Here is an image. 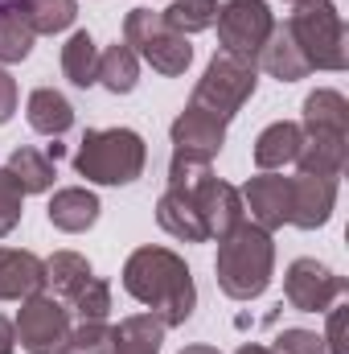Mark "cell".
Instances as JSON below:
<instances>
[{"mask_svg":"<svg viewBox=\"0 0 349 354\" xmlns=\"http://www.w3.org/2000/svg\"><path fill=\"white\" fill-rule=\"evenodd\" d=\"M181 354H218V351H214V346H185Z\"/></svg>","mask_w":349,"mask_h":354,"instance_id":"obj_37","label":"cell"},{"mask_svg":"<svg viewBox=\"0 0 349 354\" xmlns=\"http://www.w3.org/2000/svg\"><path fill=\"white\" fill-rule=\"evenodd\" d=\"M283 292H288V305L300 309V313H325L337 297H346V280L337 272H329L317 260H296L283 276Z\"/></svg>","mask_w":349,"mask_h":354,"instance_id":"obj_9","label":"cell"},{"mask_svg":"<svg viewBox=\"0 0 349 354\" xmlns=\"http://www.w3.org/2000/svg\"><path fill=\"white\" fill-rule=\"evenodd\" d=\"M12 346H17V330L8 317H0V354H12Z\"/></svg>","mask_w":349,"mask_h":354,"instance_id":"obj_35","label":"cell"},{"mask_svg":"<svg viewBox=\"0 0 349 354\" xmlns=\"http://www.w3.org/2000/svg\"><path fill=\"white\" fill-rule=\"evenodd\" d=\"M70 354H111L107 322H83L79 330H70Z\"/></svg>","mask_w":349,"mask_h":354,"instance_id":"obj_30","label":"cell"},{"mask_svg":"<svg viewBox=\"0 0 349 354\" xmlns=\"http://www.w3.org/2000/svg\"><path fill=\"white\" fill-rule=\"evenodd\" d=\"M243 202H247L255 227H263V231H275V227L292 223V177H271V174L251 177L247 189H243Z\"/></svg>","mask_w":349,"mask_h":354,"instance_id":"obj_11","label":"cell"},{"mask_svg":"<svg viewBox=\"0 0 349 354\" xmlns=\"http://www.w3.org/2000/svg\"><path fill=\"white\" fill-rule=\"evenodd\" d=\"M346 140L349 132H321V128H304V145H300V174L312 177H341L346 169Z\"/></svg>","mask_w":349,"mask_h":354,"instance_id":"obj_15","label":"cell"},{"mask_svg":"<svg viewBox=\"0 0 349 354\" xmlns=\"http://www.w3.org/2000/svg\"><path fill=\"white\" fill-rule=\"evenodd\" d=\"M33 29L17 0H0V62H21L33 50Z\"/></svg>","mask_w":349,"mask_h":354,"instance_id":"obj_22","label":"cell"},{"mask_svg":"<svg viewBox=\"0 0 349 354\" xmlns=\"http://www.w3.org/2000/svg\"><path fill=\"white\" fill-rule=\"evenodd\" d=\"M46 288V264L33 252L0 248V301H29Z\"/></svg>","mask_w":349,"mask_h":354,"instance_id":"obj_14","label":"cell"},{"mask_svg":"<svg viewBox=\"0 0 349 354\" xmlns=\"http://www.w3.org/2000/svg\"><path fill=\"white\" fill-rule=\"evenodd\" d=\"M255 62H259L267 75H275L279 83H296V79L308 75V62H304V54L296 50V41H292L288 29H271V37L263 41V50H259Z\"/></svg>","mask_w":349,"mask_h":354,"instance_id":"obj_19","label":"cell"},{"mask_svg":"<svg viewBox=\"0 0 349 354\" xmlns=\"http://www.w3.org/2000/svg\"><path fill=\"white\" fill-rule=\"evenodd\" d=\"M94 218H99V198L90 189L70 185V189H58L50 198V223L66 235H79V231L94 227Z\"/></svg>","mask_w":349,"mask_h":354,"instance_id":"obj_18","label":"cell"},{"mask_svg":"<svg viewBox=\"0 0 349 354\" xmlns=\"http://www.w3.org/2000/svg\"><path fill=\"white\" fill-rule=\"evenodd\" d=\"M74 124V107L66 95H58L54 87H37L29 95V128L41 136H62Z\"/></svg>","mask_w":349,"mask_h":354,"instance_id":"obj_20","label":"cell"},{"mask_svg":"<svg viewBox=\"0 0 349 354\" xmlns=\"http://www.w3.org/2000/svg\"><path fill=\"white\" fill-rule=\"evenodd\" d=\"M288 4H296V8H300V4H312V0H288Z\"/></svg>","mask_w":349,"mask_h":354,"instance_id":"obj_38","label":"cell"},{"mask_svg":"<svg viewBox=\"0 0 349 354\" xmlns=\"http://www.w3.org/2000/svg\"><path fill=\"white\" fill-rule=\"evenodd\" d=\"M17 342L29 354H66L70 351V313L54 297H29L17 313Z\"/></svg>","mask_w":349,"mask_h":354,"instance_id":"obj_8","label":"cell"},{"mask_svg":"<svg viewBox=\"0 0 349 354\" xmlns=\"http://www.w3.org/2000/svg\"><path fill=\"white\" fill-rule=\"evenodd\" d=\"M12 111H17V83L8 71H0V124H8Z\"/></svg>","mask_w":349,"mask_h":354,"instance_id":"obj_33","label":"cell"},{"mask_svg":"<svg viewBox=\"0 0 349 354\" xmlns=\"http://www.w3.org/2000/svg\"><path fill=\"white\" fill-rule=\"evenodd\" d=\"M218 41H222V54L239 58V62H255L263 50V41L271 37L275 21H271V8L263 0H230L218 8Z\"/></svg>","mask_w":349,"mask_h":354,"instance_id":"obj_7","label":"cell"},{"mask_svg":"<svg viewBox=\"0 0 349 354\" xmlns=\"http://www.w3.org/2000/svg\"><path fill=\"white\" fill-rule=\"evenodd\" d=\"M341 334H346V309H329V351L333 354H346V342H341Z\"/></svg>","mask_w":349,"mask_h":354,"instance_id":"obj_34","label":"cell"},{"mask_svg":"<svg viewBox=\"0 0 349 354\" xmlns=\"http://www.w3.org/2000/svg\"><path fill=\"white\" fill-rule=\"evenodd\" d=\"M300 128H321V132H349V103L341 91H312L304 99V124Z\"/></svg>","mask_w":349,"mask_h":354,"instance_id":"obj_24","label":"cell"},{"mask_svg":"<svg viewBox=\"0 0 349 354\" xmlns=\"http://www.w3.org/2000/svg\"><path fill=\"white\" fill-rule=\"evenodd\" d=\"M123 41L132 46L136 58H144L157 75H169V79L185 75L189 62H193L189 37L173 33V29L161 21V12H148V8H132V12H128V21H123Z\"/></svg>","mask_w":349,"mask_h":354,"instance_id":"obj_5","label":"cell"},{"mask_svg":"<svg viewBox=\"0 0 349 354\" xmlns=\"http://www.w3.org/2000/svg\"><path fill=\"white\" fill-rule=\"evenodd\" d=\"M4 177L21 189V194H41V189H50L54 185V161L46 157V153H37V149H17L12 157H8V165H4Z\"/></svg>","mask_w":349,"mask_h":354,"instance_id":"obj_21","label":"cell"},{"mask_svg":"<svg viewBox=\"0 0 349 354\" xmlns=\"http://www.w3.org/2000/svg\"><path fill=\"white\" fill-rule=\"evenodd\" d=\"M90 280H94L90 264L83 256H74V252H58V256L46 264V284H50L58 297H66V301H74Z\"/></svg>","mask_w":349,"mask_h":354,"instance_id":"obj_25","label":"cell"},{"mask_svg":"<svg viewBox=\"0 0 349 354\" xmlns=\"http://www.w3.org/2000/svg\"><path fill=\"white\" fill-rule=\"evenodd\" d=\"M70 305H74V313H79L83 322H103V317L111 313V288H107V280H99V276H94L87 288L70 301Z\"/></svg>","mask_w":349,"mask_h":354,"instance_id":"obj_29","label":"cell"},{"mask_svg":"<svg viewBox=\"0 0 349 354\" xmlns=\"http://www.w3.org/2000/svg\"><path fill=\"white\" fill-rule=\"evenodd\" d=\"M62 75L74 87H94L99 83V46L87 29H79L66 46H62Z\"/></svg>","mask_w":349,"mask_h":354,"instance_id":"obj_23","label":"cell"},{"mask_svg":"<svg viewBox=\"0 0 349 354\" xmlns=\"http://www.w3.org/2000/svg\"><path fill=\"white\" fill-rule=\"evenodd\" d=\"M21 198H25V194H21V189L4 177V169H0V239L21 223Z\"/></svg>","mask_w":349,"mask_h":354,"instance_id":"obj_32","label":"cell"},{"mask_svg":"<svg viewBox=\"0 0 349 354\" xmlns=\"http://www.w3.org/2000/svg\"><path fill=\"white\" fill-rule=\"evenodd\" d=\"M33 33H58L74 21V0H17Z\"/></svg>","mask_w":349,"mask_h":354,"instance_id":"obj_28","label":"cell"},{"mask_svg":"<svg viewBox=\"0 0 349 354\" xmlns=\"http://www.w3.org/2000/svg\"><path fill=\"white\" fill-rule=\"evenodd\" d=\"M235 354H275V351H267V346H239Z\"/></svg>","mask_w":349,"mask_h":354,"instance_id":"obj_36","label":"cell"},{"mask_svg":"<svg viewBox=\"0 0 349 354\" xmlns=\"http://www.w3.org/2000/svg\"><path fill=\"white\" fill-rule=\"evenodd\" d=\"M275 354H325V338L312 330H283L275 338Z\"/></svg>","mask_w":349,"mask_h":354,"instance_id":"obj_31","label":"cell"},{"mask_svg":"<svg viewBox=\"0 0 349 354\" xmlns=\"http://www.w3.org/2000/svg\"><path fill=\"white\" fill-rule=\"evenodd\" d=\"M271 264H275V248H271V231H263L255 223H239L230 235L218 239V284L226 297L235 301H255L271 284Z\"/></svg>","mask_w":349,"mask_h":354,"instance_id":"obj_2","label":"cell"},{"mask_svg":"<svg viewBox=\"0 0 349 354\" xmlns=\"http://www.w3.org/2000/svg\"><path fill=\"white\" fill-rule=\"evenodd\" d=\"M222 140H226V124L214 120L210 111L185 107L173 120V149H177V157H185V161H206L210 165V157H218Z\"/></svg>","mask_w":349,"mask_h":354,"instance_id":"obj_10","label":"cell"},{"mask_svg":"<svg viewBox=\"0 0 349 354\" xmlns=\"http://www.w3.org/2000/svg\"><path fill=\"white\" fill-rule=\"evenodd\" d=\"M144 161H148V149L132 128H99L83 136L74 169L99 185H128L144 174Z\"/></svg>","mask_w":349,"mask_h":354,"instance_id":"obj_3","label":"cell"},{"mask_svg":"<svg viewBox=\"0 0 349 354\" xmlns=\"http://www.w3.org/2000/svg\"><path fill=\"white\" fill-rule=\"evenodd\" d=\"M300 145H304V128L292 124V120H279V124H271V128L259 132V140H255V165H259L263 174L296 165Z\"/></svg>","mask_w":349,"mask_h":354,"instance_id":"obj_16","label":"cell"},{"mask_svg":"<svg viewBox=\"0 0 349 354\" xmlns=\"http://www.w3.org/2000/svg\"><path fill=\"white\" fill-rule=\"evenodd\" d=\"M165 330H169V326H165L157 313L123 317L119 330H111V354H161Z\"/></svg>","mask_w":349,"mask_h":354,"instance_id":"obj_17","label":"cell"},{"mask_svg":"<svg viewBox=\"0 0 349 354\" xmlns=\"http://www.w3.org/2000/svg\"><path fill=\"white\" fill-rule=\"evenodd\" d=\"M255 62H239V58H230V54H218L210 66H206V75H201V83L193 87V103L189 107H197V111H210L214 120H230L251 95H255Z\"/></svg>","mask_w":349,"mask_h":354,"instance_id":"obj_6","label":"cell"},{"mask_svg":"<svg viewBox=\"0 0 349 354\" xmlns=\"http://www.w3.org/2000/svg\"><path fill=\"white\" fill-rule=\"evenodd\" d=\"M123 288L148 305V313H157L165 326H185L193 305H197V288L185 260L169 248H140L128 256L123 264Z\"/></svg>","mask_w":349,"mask_h":354,"instance_id":"obj_1","label":"cell"},{"mask_svg":"<svg viewBox=\"0 0 349 354\" xmlns=\"http://www.w3.org/2000/svg\"><path fill=\"white\" fill-rule=\"evenodd\" d=\"M140 79V62L132 54V46H111L107 54H99V83L115 95H128Z\"/></svg>","mask_w":349,"mask_h":354,"instance_id":"obj_26","label":"cell"},{"mask_svg":"<svg viewBox=\"0 0 349 354\" xmlns=\"http://www.w3.org/2000/svg\"><path fill=\"white\" fill-rule=\"evenodd\" d=\"M296 41V50L304 54L308 71H346L349 50H346V21L329 0H312L300 4L292 12V21L283 25Z\"/></svg>","mask_w":349,"mask_h":354,"instance_id":"obj_4","label":"cell"},{"mask_svg":"<svg viewBox=\"0 0 349 354\" xmlns=\"http://www.w3.org/2000/svg\"><path fill=\"white\" fill-rule=\"evenodd\" d=\"M193 198H197V210L210 227V239L218 235H230L239 223H243V194L226 181H218L214 174H206L197 185H193Z\"/></svg>","mask_w":349,"mask_h":354,"instance_id":"obj_12","label":"cell"},{"mask_svg":"<svg viewBox=\"0 0 349 354\" xmlns=\"http://www.w3.org/2000/svg\"><path fill=\"white\" fill-rule=\"evenodd\" d=\"M333 202H337V177H292V223L296 227H304V231L325 227L333 214Z\"/></svg>","mask_w":349,"mask_h":354,"instance_id":"obj_13","label":"cell"},{"mask_svg":"<svg viewBox=\"0 0 349 354\" xmlns=\"http://www.w3.org/2000/svg\"><path fill=\"white\" fill-rule=\"evenodd\" d=\"M161 21H165L173 33L189 37V33L214 29V21H218V4H214V0H177V4H169V8L161 12Z\"/></svg>","mask_w":349,"mask_h":354,"instance_id":"obj_27","label":"cell"}]
</instances>
